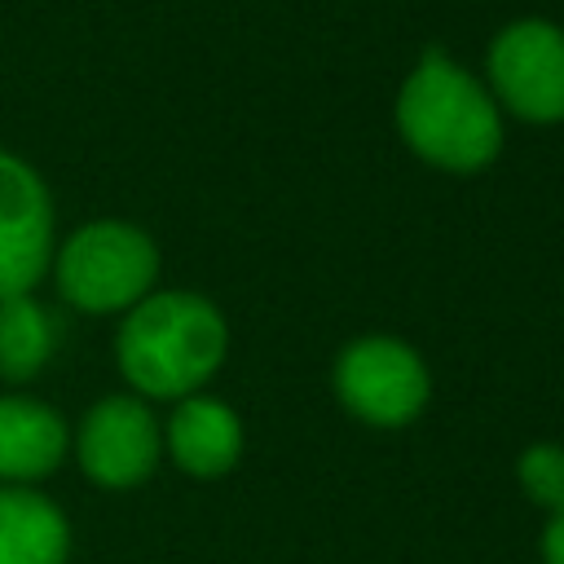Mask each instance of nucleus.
Listing matches in <instances>:
<instances>
[{
  "mask_svg": "<svg viewBox=\"0 0 564 564\" xmlns=\"http://www.w3.org/2000/svg\"><path fill=\"white\" fill-rule=\"evenodd\" d=\"M397 132L414 159L436 172H485L507 141V115L489 97L485 79L458 66L445 48H423L397 88Z\"/></svg>",
  "mask_w": 564,
  "mask_h": 564,
  "instance_id": "nucleus-1",
  "label": "nucleus"
},
{
  "mask_svg": "<svg viewBox=\"0 0 564 564\" xmlns=\"http://www.w3.org/2000/svg\"><path fill=\"white\" fill-rule=\"evenodd\" d=\"M225 313L198 291H150L115 335V366L141 401H181L212 383L225 366Z\"/></svg>",
  "mask_w": 564,
  "mask_h": 564,
  "instance_id": "nucleus-2",
  "label": "nucleus"
},
{
  "mask_svg": "<svg viewBox=\"0 0 564 564\" xmlns=\"http://www.w3.org/2000/svg\"><path fill=\"white\" fill-rule=\"evenodd\" d=\"M53 282L79 313H128L159 286V242L119 216H101L66 234L53 251Z\"/></svg>",
  "mask_w": 564,
  "mask_h": 564,
  "instance_id": "nucleus-3",
  "label": "nucleus"
},
{
  "mask_svg": "<svg viewBox=\"0 0 564 564\" xmlns=\"http://www.w3.org/2000/svg\"><path fill=\"white\" fill-rule=\"evenodd\" d=\"M339 405L366 427H405L432 401V370L423 352L397 335L370 330L339 348L330 366Z\"/></svg>",
  "mask_w": 564,
  "mask_h": 564,
  "instance_id": "nucleus-4",
  "label": "nucleus"
},
{
  "mask_svg": "<svg viewBox=\"0 0 564 564\" xmlns=\"http://www.w3.org/2000/svg\"><path fill=\"white\" fill-rule=\"evenodd\" d=\"M485 88L520 123H564V26L546 18L507 22L485 48Z\"/></svg>",
  "mask_w": 564,
  "mask_h": 564,
  "instance_id": "nucleus-5",
  "label": "nucleus"
},
{
  "mask_svg": "<svg viewBox=\"0 0 564 564\" xmlns=\"http://www.w3.org/2000/svg\"><path fill=\"white\" fill-rule=\"evenodd\" d=\"M70 449L79 471L101 489H137L154 476L163 458V423L150 401L132 392H110L79 419Z\"/></svg>",
  "mask_w": 564,
  "mask_h": 564,
  "instance_id": "nucleus-6",
  "label": "nucleus"
},
{
  "mask_svg": "<svg viewBox=\"0 0 564 564\" xmlns=\"http://www.w3.org/2000/svg\"><path fill=\"white\" fill-rule=\"evenodd\" d=\"M57 251V207L44 176L0 145V295H31Z\"/></svg>",
  "mask_w": 564,
  "mask_h": 564,
  "instance_id": "nucleus-7",
  "label": "nucleus"
},
{
  "mask_svg": "<svg viewBox=\"0 0 564 564\" xmlns=\"http://www.w3.org/2000/svg\"><path fill=\"white\" fill-rule=\"evenodd\" d=\"M242 419L229 401L194 392L172 401L163 423V454L194 480H220L242 458Z\"/></svg>",
  "mask_w": 564,
  "mask_h": 564,
  "instance_id": "nucleus-8",
  "label": "nucleus"
},
{
  "mask_svg": "<svg viewBox=\"0 0 564 564\" xmlns=\"http://www.w3.org/2000/svg\"><path fill=\"white\" fill-rule=\"evenodd\" d=\"M70 449L66 419L40 397H0V485H40Z\"/></svg>",
  "mask_w": 564,
  "mask_h": 564,
  "instance_id": "nucleus-9",
  "label": "nucleus"
},
{
  "mask_svg": "<svg viewBox=\"0 0 564 564\" xmlns=\"http://www.w3.org/2000/svg\"><path fill=\"white\" fill-rule=\"evenodd\" d=\"M70 524L35 485H0V564H66Z\"/></svg>",
  "mask_w": 564,
  "mask_h": 564,
  "instance_id": "nucleus-10",
  "label": "nucleus"
},
{
  "mask_svg": "<svg viewBox=\"0 0 564 564\" xmlns=\"http://www.w3.org/2000/svg\"><path fill=\"white\" fill-rule=\"evenodd\" d=\"M53 357V322L35 295H0V379L26 383Z\"/></svg>",
  "mask_w": 564,
  "mask_h": 564,
  "instance_id": "nucleus-11",
  "label": "nucleus"
},
{
  "mask_svg": "<svg viewBox=\"0 0 564 564\" xmlns=\"http://www.w3.org/2000/svg\"><path fill=\"white\" fill-rule=\"evenodd\" d=\"M516 485L546 516L560 511L564 507V445L538 441V445L520 449V458H516Z\"/></svg>",
  "mask_w": 564,
  "mask_h": 564,
  "instance_id": "nucleus-12",
  "label": "nucleus"
},
{
  "mask_svg": "<svg viewBox=\"0 0 564 564\" xmlns=\"http://www.w3.org/2000/svg\"><path fill=\"white\" fill-rule=\"evenodd\" d=\"M542 564H564V507L546 516V529H542Z\"/></svg>",
  "mask_w": 564,
  "mask_h": 564,
  "instance_id": "nucleus-13",
  "label": "nucleus"
}]
</instances>
